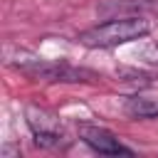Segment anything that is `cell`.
<instances>
[{
	"instance_id": "1",
	"label": "cell",
	"mask_w": 158,
	"mask_h": 158,
	"mask_svg": "<svg viewBox=\"0 0 158 158\" xmlns=\"http://www.w3.org/2000/svg\"><path fill=\"white\" fill-rule=\"evenodd\" d=\"M151 32V22L143 20L141 15H128V17H111L101 25H94L84 32L77 35V42L91 49H106V47H118L133 40H141Z\"/></svg>"
},
{
	"instance_id": "2",
	"label": "cell",
	"mask_w": 158,
	"mask_h": 158,
	"mask_svg": "<svg viewBox=\"0 0 158 158\" xmlns=\"http://www.w3.org/2000/svg\"><path fill=\"white\" fill-rule=\"evenodd\" d=\"M15 69H20L22 74L32 77V79H42V81H59V84H79V81H96L99 77L89 69L81 67H72L64 62H49V59H40L32 54H20L15 59H7Z\"/></svg>"
},
{
	"instance_id": "3",
	"label": "cell",
	"mask_w": 158,
	"mask_h": 158,
	"mask_svg": "<svg viewBox=\"0 0 158 158\" xmlns=\"http://www.w3.org/2000/svg\"><path fill=\"white\" fill-rule=\"evenodd\" d=\"M25 116H27V126L35 136V143L40 148H67L69 146V138L62 131L57 116H52L49 111H44L40 106H27Z\"/></svg>"
},
{
	"instance_id": "4",
	"label": "cell",
	"mask_w": 158,
	"mask_h": 158,
	"mask_svg": "<svg viewBox=\"0 0 158 158\" xmlns=\"http://www.w3.org/2000/svg\"><path fill=\"white\" fill-rule=\"evenodd\" d=\"M79 138H81L91 151H96V153H101V156H118V153L133 156V148L123 146L109 128H101V126L81 123V126H79Z\"/></svg>"
},
{
	"instance_id": "5",
	"label": "cell",
	"mask_w": 158,
	"mask_h": 158,
	"mask_svg": "<svg viewBox=\"0 0 158 158\" xmlns=\"http://www.w3.org/2000/svg\"><path fill=\"white\" fill-rule=\"evenodd\" d=\"M123 111H126L131 118H158V99L131 96V99H126Z\"/></svg>"
},
{
	"instance_id": "6",
	"label": "cell",
	"mask_w": 158,
	"mask_h": 158,
	"mask_svg": "<svg viewBox=\"0 0 158 158\" xmlns=\"http://www.w3.org/2000/svg\"><path fill=\"white\" fill-rule=\"evenodd\" d=\"M116 74H118L121 81L133 84V86H148V84H153V79H156L153 74H148V72H138V69H118Z\"/></svg>"
},
{
	"instance_id": "7",
	"label": "cell",
	"mask_w": 158,
	"mask_h": 158,
	"mask_svg": "<svg viewBox=\"0 0 158 158\" xmlns=\"http://www.w3.org/2000/svg\"><path fill=\"white\" fill-rule=\"evenodd\" d=\"M138 57H141L146 64H156V67H158V40L146 42V44L138 49Z\"/></svg>"
}]
</instances>
